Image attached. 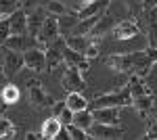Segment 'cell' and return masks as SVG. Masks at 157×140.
I'll return each mask as SVG.
<instances>
[{
  "mask_svg": "<svg viewBox=\"0 0 157 140\" xmlns=\"http://www.w3.org/2000/svg\"><path fill=\"white\" fill-rule=\"evenodd\" d=\"M105 2H107V0H94V2H88V4H84V6L80 9V13H78V17H80V19H84V17H92V15L103 13V9H105Z\"/></svg>",
  "mask_w": 157,
  "mask_h": 140,
  "instance_id": "obj_22",
  "label": "cell"
},
{
  "mask_svg": "<svg viewBox=\"0 0 157 140\" xmlns=\"http://www.w3.org/2000/svg\"><path fill=\"white\" fill-rule=\"evenodd\" d=\"M128 90H130V96H140V94H151V90L147 88L145 84V78H140V75H130V80H128Z\"/></svg>",
  "mask_w": 157,
  "mask_h": 140,
  "instance_id": "obj_16",
  "label": "cell"
},
{
  "mask_svg": "<svg viewBox=\"0 0 157 140\" xmlns=\"http://www.w3.org/2000/svg\"><path fill=\"white\" fill-rule=\"evenodd\" d=\"M84 55L82 52H78V50H73V48H69V46H63V63L65 65H80L82 61H84Z\"/></svg>",
  "mask_w": 157,
  "mask_h": 140,
  "instance_id": "obj_24",
  "label": "cell"
},
{
  "mask_svg": "<svg viewBox=\"0 0 157 140\" xmlns=\"http://www.w3.org/2000/svg\"><path fill=\"white\" fill-rule=\"evenodd\" d=\"M29 100H32L36 107H42V109H44V107H52V103H55V100H52L38 84L32 86V90H29Z\"/></svg>",
  "mask_w": 157,
  "mask_h": 140,
  "instance_id": "obj_15",
  "label": "cell"
},
{
  "mask_svg": "<svg viewBox=\"0 0 157 140\" xmlns=\"http://www.w3.org/2000/svg\"><path fill=\"white\" fill-rule=\"evenodd\" d=\"M65 130H67V134H69V138H71V140H86V138H90L88 132H86L84 128H80V126H75V123H67Z\"/></svg>",
  "mask_w": 157,
  "mask_h": 140,
  "instance_id": "obj_25",
  "label": "cell"
},
{
  "mask_svg": "<svg viewBox=\"0 0 157 140\" xmlns=\"http://www.w3.org/2000/svg\"><path fill=\"white\" fill-rule=\"evenodd\" d=\"M94 121L101 123H120V107H98L92 109Z\"/></svg>",
  "mask_w": 157,
  "mask_h": 140,
  "instance_id": "obj_11",
  "label": "cell"
},
{
  "mask_svg": "<svg viewBox=\"0 0 157 140\" xmlns=\"http://www.w3.org/2000/svg\"><path fill=\"white\" fill-rule=\"evenodd\" d=\"M25 138H27V140H34V138H42V136H40V134H34V132H29Z\"/></svg>",
  "mask_w": 157,
  "mask_h": 140,
  "instance_id": "obj_37",
  "label": "cell"
},
{
  "mask_svg": "<svg viewBox=\"0 0 157 140\" xmlns=\"http://www.w3.org/2000/svg\"><path fill=\"white\" fill-rule=\"evenodd\" d=\"M138 34H140V27H138V23H134V21H130V19L120 21V23L113 27V38H115V40H120V42L134 40Z\"/></svg>",
  "mask_w": 157,
  "mask_h": 140,
  "instance_id": "obj_9",
  "label": "cell"
},
{
  "mask_svg": "<svg viewBox=\"0 0 157 140\" xmlns=\"http://www.w3.org/2000/svg\"><path fill=\"white\" fill-rule=\"evenodd\" d=\"M4 82H6V75H4V71L0 69V86H2V84H4Z\"/></svg>",
  "mask_w": 157,
  "mask_h": 140,
  "instance_id": "obj_38",
  "label": "cell"
},
{
  "mask_svg": "<svg viewBox=\"0 0 157 140\" xmlns=\"http://www.w3.org/2000/svg\"><path fill=\"white\" fill-rule=\"evenodd\" d=\"M90 38H92L90 34H86V36H82V34H67V38H65V46L73 48V50H78V52H84L86 46L90 44Z\"/></svg>",
  "mask_w": 157,
  "mask_h": 140,
  "instance_id": "obj_14",
  "label": "cell"
},
{
  "mask_svg": "<svg viewBox=\"0 0 157 140\" xmlns=\"http://www.w3.org/2000/svg\"><path fill=\"white\" fill-rule=\"evenodd\" d=\"M145 138H151V140H155V138H157V117H155V121H151V126L147 128Z\"/></svg>",
  "mask_w": 157,
  "mask_h": 140,
  "instance_id": "obj_32",
  "label": "cell"
},
{
  "mask_svg": "<svg viewBox=\"0 0 157 140\" xmlns=\"http://www.w3.org/2000/svg\"><path fill=\"white\" fill-rule=\"evenodd\" d=\"M132 107L140 113V115H147L151 109H153V96L151 94H140V96H134L132 98Z\"/></svg>",
  "mask_w": 157,
  "mask_h": 140,
  "instance_id": "obj_19",
  "label": "cell"
},
{
  "mask_svg": "<svg viewBox=\"0 0 157 140\" xmlns=\"http://www.w3.org/2000/svg\"><path fill=\"white\" fill-rule=\"evenodd\" d=\"M0 17H4V15H2V13H0Z\"/></svg>",
  "mask_w": 157,
  "mask_h": 140,
  "instance_id": "obj_42",
  "label": "cell"
},
{
  "mask_svg": "<svg viewBox=\"0 0 157 140\" xmlns=\"http://www.w3.org/2000/svg\"><path fill=\"white\" fill-rule=\"evenodd\" d=\"M63 46H65V40H52L46 50H44V57H46V67L44 69L55 71L59 65H63Z\"/></svg>",
  "mask_w": 157,
  "mask_h": 140,
  "instance_id": "obj_7",
  "label": "cell"
},
{
  "mask_svg": "<svg viewBox=\"0 0 157 140\" xmlns=\"http://www.w3.org/2000/svg\"><path fill=\"white\" fill-rule=\"evenodd\" d=\"M59 119H61V123L63 126H67V123H71V119H73V111L71 109H67V105H65V109L59 113Z\"/></svg>",
  "mask_w": 157,
  "mask_h": 140,
  "instance_id": "obj_30",
  "label": "cell"
},
{
  "mask_svg": "<svg viewBox=\"0 0 157 140\" xmlns=\"http://www.w3.org/2000/svg\"><path fill=\"white\" fill-rule=\"evenodd\" d=\"M126 105H132V96H130L128 88H121V90L111 92V94H101L92 103H88L90 109H98V107H126Z\"/></svg>",
  "mask_w": 157,
  "mask_h": 140,
  "instance_id": "obj_2",
  "label": "cell"
},
{
  "mask_svg": "<svg viewBox=\"0 0 157 140\" xmlns=\"http://www.w3.org/2000/svg\"><path fill=\"white\" fill-rule=\"evenodd\" d=\"M0 69H2V61H0Z\"/></svg>",
  "mask_w": 157,
  "mask_h": 140,
  "instance_id": "obj_40",
  "label": "cell"
},
{
  "mask_svg": "<svg viewBox=\"0 0 157 140\" xmlns=\"http://www.w3.org/2000/svg\"><path fill=\"white\" fill-rule=\"evenodd\" d=\"M67 69L63 71V78H61V84L67 92H82L86 88V82H84V75L78 71V67L73 65H65Z\"/></svg>",
  "mask_w": 157,
  "mask_h": 140,
  "instance_id": "obj_5",
  "label": "cell"
},
{
  "mask_svg": "<svg viewBox=\"0 0 157 140\" xmlns=\"http://www.w3.org/2000/svg\"><path fill=\"white\" fill-rule=\"evenodd\" d=\"M17 9H21V0H0V13L4 17L11 15L13 11H17Z\"/></svg>",
  "mask_w": 157,
  "mask_h": 140,
  "instance_id": "obj_28",
  "label": "cell"
},
{
  "mask_svg": "<svg viewBox=\"0 0 157 140\" xmlns=\"http://www.w3.org/2000/svg\"><path fill=\"white\" fill-rule=\"evenodd\" d=\"M4 46L11 48V50H21L23 52L27 46V34H11L4 40Z\"/></svg>",
  "mask_w": 157,
  "mask_h": 140,
  "instance_id": "obj_23",
  "label": "cell"
},
{
  "mask_svg": "<svg viewBox=\"0 0 157 140\" xmlns=\"http://www.w3.org/2000/svg\"><path fill=\"white\" fill-rule=\"evenodd\" d=\"M0 98L6 103V107H11V105H15V103H19L21 92H19V88H17L15 84H6V86H2V90H0Z\"/></svg>",
  "mask_w": 157,
  "mask_h": 140,
  "instance_id": "obj_17",
  "label": "cell"
},
{
  "mask_svg": "<svg viewBox=\"0 0 157 140\" xmlns=\"http://www.w3.org/2000/svg\"><path fill=\"white\" fill-rule=\"evenodd\" d=\"M11 34H27V13L23 9H17L11 15H6Z\"/></svg>",
  "mask_w": 157,
  "mask_h": 140,
  "instance_id": "obj_10",
  "label": "cell"
},
{
  "mask_svg": "<svg viewBox=\"0 0 157 140\" xmlns=\"http://www.w3.org/2000/svg\"><path fill=\"white\" fill-rule=\"evenodd\" d=\"M75 67H78V71L86 78V75H88V71H90V59H84V61H82L80 65H75Z\"/></svg>",
  "mask_w": 157,
  "mask_h": 140,
  "instance_id": "obj_33",
  "label": "cell"
},
{
  "mask_svg": "<svg viewBox=\"0 0 157 140\" xmlns=\"http://www.w3.org/2000/svg\"><path fill=\"white\" fill-rule=\"evenodd\" d=\"M46 15H48V13H46V11H42L40 6H36L34 11H29V13H27V34H29V36H36Z\"/></svg>",
  "mask_w": 157,
  "mask_h": 140,
  "instance_id": "obj_12",
  "label": "cell"
},
{
  "mask_svg": "<svg viewBox=\"0 0 157 140\" xmlns=\"http://www.w3.org/2000/svg\"><path fill=\"white\" fill-rule=\"evenodd\" d=\"M109 67L117 73H130L147 78L151 67L157 63V46H149L145 50H130V52H115L105 59Z\"/></svg>",
  "mask_w": 157,
  "mask_h": 140,
  "instance_id": "obj_1",
  "label": "cell"
},
{
  "mask_svg": "<svg viewBox=\"0 0 157 140\" xmlns=\"http://www.w3.org/2000/svg\"><path fill=\"white\" fill-rule=\"evenodd\" d=\"M57 138H61V140H67V138H69L67 130H65V128H61V130H59V134H57Z\"/></svg>",
  "mask_w": 157,
  "mask_h": 140,
  "instance_id": "obj_35",
  "label": "cell"
},
{
  "mask_svg": "<svg viewBox=\"0 0 157 140\" xmlns=\"http://www.w3.org/2000/svg\"><path fill=\"white\" fill-rule=\"evenodd\" d=\"M0 138H15V126L6 117H0Z\"/></svg>",
  "mask_w": 157,
  "mask_h": 140,
  "instance_id": "obj_27",
  "label": "cell"
},
{
  "mask_svg": "<svg viewBox=\"0 0 157 140\" xmlns=\"http://www.w3.org/2000/svg\"><path fill=\"white\" fill-rule=\"evenodd\" d=\"M78 15H67V13H63V15H57V23H59V34L67 36L69 32H71L73 27H75V23H78Z\"/></svg>",
  "mask_w": 157,
  "mask_h": 140,
  "instance_id": "obj_18",
  "label": "cell"
},
{
  "mask_svg": "<svg viewBox=\"0 0 157 140\" xmlns=\"http://www.w3.org/2000/svg\"><path fill=\"white\" fill-rule=\"evenodd\" d=\"M0 61H2V52H0Z\"/></svg>",
  "mask_w": 157,
  "mask_h": 140,
  "instance_id": "obj_41",
  "label": "cell"
},
{
  "mask_svg": "<svg viewBox=\"0 0 157 140\" xmlns=\"http://www.w3.org/2000/svg\"><path fill=\"white\" fill-rule=\"evenodd\" d=\"M38 4H40V0H21V9H23L25 13H29V11H34Z\"/></svg>",
  "mask_w": 157,
  "mask_h": 140,
  "instance_id": "obj_31",
  "label": "cell"
},
{
  "mask_svg": "<svg viewBox=\"0 0 157 140\" xmlns=\"http://www.w3.org/2000/svg\"><path fill=\"white\" fill-rule=\"evenodd\" d=\"M65 109V100H61V103H52V113L59 117V113Z\"/></svg>",
  "mask_w": 157,
  "mask_h": 140,
  "instance_id": "obj_34",
  "label": "cell"
},
{
  "mask_svg": "<svg viewBox=\"0 0 157 140\" xmlns=\"http://www.w3.org/2000/svg\"><path fill=\"white\" fill-rule=\"evenodd\" d=\"M21 69H23V52L9 48L4 59H2V71H4V75L6 78H15Z\"/></svg>",
  "mask_w": 157,
  "mask_h": 140,
  "instance_id": "obj_8",
  "label": "cell"
},
{
  "mask_svg": "<svg viewBox=\"0 0 157 140\" xmlns=\"http://www.w3.org/2000/svg\"><path fill=\"white\" fill-rule=\"evenodd\" d=\"M23 67L34 73H40V71L46 67V57H44V48H25L23 50Z\"/></svg>",
  "mask_w": 157,
  "mask_h": 140,
  "instance_id": "obj_6",
  "label": "cell"
},
{
  "mask_svg": "<svg viewBox=\"0 0 157 140\" xmlns=\"http://www.w3.org/2000/svg\"><path fill=\"white\" fill-rule=\"evenodd\" d=\"M65 105L71 111H82V109H88V100L82 96V92H69L65 98Z\"/></svg>",
  "mask_w": 157,
  "mask_h": 140,
  "instance_id": "obj_20",
  "label": "cell"
},
{
  "mask_svg": "<svg viewBox=\"0 0 157 140\" xmlns=\"http://www.w3.org/2000/svg\"><path fill=\"white\" fill-rule=\"evenodd\" d=\"M44 11L48 13V15H63L65 13V4L61 2V0H44Z\"/></svg>",
  "mask_w": 157,
  "mask_h": 140,
  "instance_id": "obj_26",
  "label": "cell"
},
{
  "mask_svg": "<svg viewBox=\"0 0 157 140\" xmlns=\"http://www.w3.org/2000/svg\"><path fill=\"white\" fill-rule=\"evenodd\" d=\"M11 36V29H9V21L6 17H0V44H4V40Z\"/></svg>",
  "mask_w": 157,
  "mask_h": 140,
  "instance_id": "obj_29",
  "label": "cell"
},
{
  "mask_svg": "<svg viewBox=\"0 0 157 140\" xmlns=\"http://www.w3.org/2000/svg\"><path fill=\"white\" fill-rule=\"evenodd\" d=\"M88 2H94V0H80V9H82L84 4H88Z\"/></svg>",
  "mask_w": 157,
  "mask_h": 140,
  "instance_id": "obj_39",
  "label": "cell"
},
{
  "mask_svg": "<svg viewBox=\"0 0 157 140\" xmlns=\"http://www.w3.org/2000/svg\"><path fill=\"white\" fill-rule=\"evenodd\" d=\"M59 23H57V17L55 15H46L44 17V21L40 25V29H38L36 34V44H40L42 48H46L52 42V40H57L59 38Z\"/></svg>",
  "mask_w": 157,
  "mask_h": 140,
  "instance_id": "obj_3",
  "label": "cell"
},
{
  "mask_svg": "<svg viewBox=\"0 0 157 140\" xmlns=\"http://www.w3.org/2000/svg\"><path fill=\"white\" fill-rule=\"evenodd\" d=\"M63 128V123H61V119L57 115L55 117H48V119H44V123H42V132H40V136L42 138H57V134H59V130Z\"/></svg>",
  "mask_w": 157,
  "mask_h": 140,
  "instance_id": "obj_13",
  "label": "cell"
},
{
  "mask_svg": "<svg viewBox=\"0 0 157 140\" xmlns=\"http://www.w3.org/2000/svg\"><path fill=\"white\" fill-rule=\"evenodd\" d=\"M92 121H94V117H92V111H88V109H82V111H73L71 123L80 126V128H84L86 132H88V128L92 126Z\"/></svg>",
  "mask_w": 157,
  "mask_h": 140,
  "instance_id": "obj_21",
  "label": "cell"
},
{
  "mask_svg": "<svg viewBox=\"0 0 157 140\" xmlns=\"http://www.w3.org/2000/svg\"><path fill=\"white\" fill-rule=\"evenodd\" d=\"M88 136L90 138H103V140H115L124 136V128L117 123H101V121H92V126L88 128Z\"/></svg>",
  "mask_w": 157,
  "mask_h": 140,
  "instance_id": "obj_4",
  "label": "cell"
},
{
  "mask_svg": "<svg viewBox=\"0 0 157 140\" xmlns=\"http://www.w3.org/2000/svg\"><path fill=\"white\" fill-rule=\"evenodd\" d=\"M143 6H145V9H151V6H157V0H143Z\"/></svg>",
  "mask_w": 157,
  "mask_h": 140,
  "instance_id": "obj_36",
  "label": "cell"
}]
</instances>
